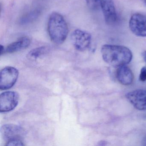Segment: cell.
<instances>
[{"label": "cell", "instance_id": "obj_21", "mask_svg": "<svg viewBox=\"0 0 146 146\" xmlns=\"http://www.w3.org/2000/svg\"><path fill=\"white\" fill-rule=\"evenodd\" d=\"M142 1L144 2V3H145V5H146V0H142Z\"/></svg>", "mask_w": 146, "mask_h": 146}, {"label": "cell", "instance_id": "obj_15", "mask_svg": "<svg viewBox=\"0 0 146 146\" xmlns=\"http://www.w3.org/2000/svg\"><path fill=\"white\" fill-rule=\"evenodd\" d=\"M23 142L22 140H14L7 143L6 146H24Z\"/></svg>", "mask_w": 146, "mask_h": 146}, {"label": "cell", "instance_id": "obj_8", "mask_svg": "<svg viewBox=\"0 0 146 146\" xmlns=\"http://www.w3.org/2000/svg\"><path fill=\"white\" fill-rule=\"evenodd\" d=\"M126 97L133 106L138 110H146V90L138 89L129 92Z\"/></svg>", "mask_w": 146, "mask_h": 146}, {"label": "cell", "instance_id": "obj_4", "mask_svg": "<svg viewBox=\"0 0 146 146\" xmlns=\"http://www.w3.org/2000/svg\"><path fill=\"white\" fill-rule=\"evenodd\" d=\"M1 132L7 143L14 140H22L25 135L23 128L17 125L7 124L1 126Z\"/></svg>", "mask_w": 146, "mask_h": 146}, {"label": "cell", "instance_id": "obj_3", "mask_svg": "<svg viewBox=\"0 0 146 146\" xmlns=\"http://www.w3.org/2000/svg\"><path fill=\"white\" fill-rule=\"evenodd\" d=\"M19 72L15 67L7 66L0 72V89L1 90L9 89L15 84Z\"/></svg>", "mask_w": 146, "mask_h": 146}, {"label": "cell", "instance_id": "obj_1", "mask_svg": "<svg viewBox=\"0 0 146 146\" xmlns=\"http://www.w3.org/2000/svg\"><path fill=\"white\" fill-rule=\"evenodd\" d=\"M101 52L104 61L114 67L126 65L132 58L131 50L124 46L104 45L102 47Z\"/></svg>", "mask_w": 146, "mask_h": 146}, {"label": "cell", "instance_id": "obj_2", "mask_svg": "<svg viewBox=\"0 0 146 146\" xmlns=\"http://www.w3.org/2000/svg\"><path fill=\"white\" fill-rule=\"evenodd\" d=\"M48 31L51 40L56 44L64 42L68 34L66 22L62 15L53 13L50 15L48 23Z\"/></svg>", "mask_w": 146, "mask_h": 146}, {"label": "cell", "instance_id": "obj_5", "mask_svg": "<svg viewBox=\"0 0 146 146\" xmlns=\"http://www.w3.org/2000/svg\"><path fill=\"white\" fill-rule=\"evenodd\" d=\"M19 100V94L15 91L1 93L0 96V111L7 112L12 111L17 106Z\"/></svg>", "mask_w": 146, "mask_h": 146}, {"label": "cell", "instance_id": "obj_10", "mask_svg": "<svg viewBox=\"0 0 146 146\" xmlns=\"http://www.w3.org/2000/svg\"><path fill=\"white\" fill-rule=\"evenodd\" d=\"M117 78L119 82L124 85H129L132 83L134 76L131 69L126 65L121 66L118 68Z\"/></svg>", "mask_w": 146, "mask_h": 146}, {"label": "cell", "instance_id": "obj_12", "mask_svg": "<svg viewBox=\"0 0 146 146\" xmlns=\"http://www.w3.org/2000/svg\"><path fill=\"white\" fill-rule=\"evenodd\" d=\"M40 9H35L23 16L20 19V24L22 25L29 24L35 21L40 15Z\"/></svg>", "mask_w": 146, "mask_h": 146}, {"label": "cell", "instance_id": "obj_16", "mask_svg": "<svg viewBox=\"0 0 146 146\" xmlns=\"http://www.w3.org/2000/svg\"><path fill=\"white\" fill-rule=\"evenodd\" d=\"M139 80L142 82L146 81V66H143L141 69Z\"/></svg>", "mask_w": 146, "mask_h": 146}, {"label": "cell", "instance_id": "obj_6", "mask_svg": "<svg viewBox=\"0 0 146 146\" xmlns=\"http://www.w3.org/2000/svg\"><path fill=\"white\" fill-rule=\"evenodd\" d=\"M71 40L76 49L84 51L88 49L91 42V36L86 31L77 29L71 35Z\"/></svg>", "mask_w": 146, "mask_h": 146}, {"label": "cell", "instance_id": "obj_20", "mask_svg": "<svg viewBox=\"0 0 146 146\" xmlns=\"http://www.w3.org/2000/svg\"><path fill=\"white\" fill-rule=\"evenodd\" d=\"M142 143L143 146H146V136H145L143 139Z\"/></svg>", "mask_w": 146, "mask_h": 146}, {"label": "cell", "instance_id": "obj_17", "mask_svg": "<svg viewBox=\"0 0 146 146\" xmlns=\"http://www.w3.org/2000/svg\"><path fill=\"white\" fill-rule=\"evenodd\" d=\"M99 145H101V146H104L106 145L107 144V142H106V141H102L100 142L99 143Z\"/></svg>", "mask_w": 146, "mask_h": 146}, {"label": "cell", "instance_id": "obj_18", "mask_svg": "<svg viewBox=\"0 0 146 146\" xmlns=\"http://www.w3.org/2000/svg\"><path fill=\"white\" fill-rule=\"evenodd\" d=\"M142 56L144 61L146 63V51H144L142 53Z\"/></svg>", "mask_w": 146, "mask_h": 146}, {"label": "cell", "instance_id": "obj_9", "mask_svg": "<svg viewBox=\"0 0 146 146\" xmlns=\"http://www.w3.org/2000/svg\"><path fill=\"white\" fill-rule=\"evenodd\" d=\"M101 7L106 23L108 25L115 23L117 17L115 6L112 0H101Z\"/></svg>", "mask_w": 146, "mask_h": 146}, {"label": "cell", "instance_id": "obj_19", "mask_svg": "<svg viewBox=\"0 0 146 146\" xmlns=\"http://www.w3.org/2000/svg\"><path fill=\"white\" fill-rule=\"evenodd\" d=\"M0 48H1V55L2 54L4 53V52H5V49L4 48V46L1 45Z\"/></svg>", "mask_w": 146, "mask_h": 146}, {"label": "cell", "instance_id": "obj_14", "mask_svg": "<svg viewBox=\"0 0 146 146\" xmlns=\"http://www.w3.org/2000/svg\"><path fill=\"white\" fill-rule=\"evenodd\" d=\"M87 5L90 9L96 10L101 7V0H86Z\"/></svg>", "mask_w": 146, "mask_h": 146}, {"label": "cell", "instance_id": "obj_13", "mask_svg": "<svg viewBox=\"0 0 146 146\" xmlns=\"http://www.w3.org/2000/svg\"><path fill=\"white\" fill-rule=\"evenodd\" d=\"M48 47L42 46L34 48L30 51L28 54V58L31 60H36L46 53L48 51Z\"/></svg>", "mask_w": 146, "mask_h": 146}, {"label": "cell", "instance_id": "obj_11", "mask_svg": "<svg viewBox=\"0 0 146 146\" xmlns=\"http://www.w3.org/2000/svg\"><path fill=\"white\" fill-rule=\"evenodd\" d=\"M31 40L27 37H23L17 41L11 43L5 49V52L13 53L25 49L30 45Z\"/></svg>", "mask_w": 146, "mask_h": 146}, {"label": "cell", "instance_id": "obj_7", "mask_svg": "<svg viewBox=\"0 0 146 146\" xmlns=\"http://www.w3.org/2000/svg\"><path fill=\"white\" fill-rule=\"evenodd\" d=\"M131 31L139 37H146V16L140 13L132 15L129 22Z\"/></svg>", "mask_w": 146, "mask_h": 146}]
</instances>
